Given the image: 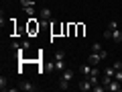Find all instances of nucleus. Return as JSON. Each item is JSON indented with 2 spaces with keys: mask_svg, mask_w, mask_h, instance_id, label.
Instances as JSON below:
<instances>
[{
  "mask_svg": "<svg viewBox=\"0 0 122 92\" xmlns=\"http://www.w3.org/2000/svg\"><path fill=\"white\" fill-rule=\"evenodd\" d=\"M102 59H104V57H102L100 53H94V51H92L90 55H87V63H90V66H98V63H100Z\"/></svg>",
  "mask_w": 122,
  "mask_h": 92,
  "instance_id": "obj_1",
  "label": "nucleus"
},
{
  "mask_svg": "<svg viewBox=\"0 0 122 92\" xmlns=\"http://www.w3.org/2000/svg\"><path fill=\"white\" fill-rule=\"evenodd\" d=\"M77 88H79L81 92H87V90H92V88H94V84L90 82V78H86V80H81V82L77 84Z\"/></svg>",
  "mask_w": 122,
  "mask_h": 92,
  "instance_id": "obj_2",
  "label": "nucleus"
},
{
  "mask_svg": "<svg viewBox=\"0 0 122 92\" xmlns=\"http://www.w3.org/2000/svg\"><path fill=\"white\" fill-rule=\"evenodd\" d=\"M106 90H110V92H120V90H122V82H118V80H112V82L106 86Z\"/></svg>",
  "mask_w": 122,
  "mask_h": 92,
  "instance_id": "obj_3",
  "label": "nucleus"
},
{
  "mask_svg": "<svg viewBox=\"0 0 122 92\" xmlns=\"http://www.w3.org/2000/svg\"><path fill=\"white\" fill-rule=\"evenodd\" d=\"M92 51H94V53H100L104 59H106V55H108V53L102 49V43H98V41H96V43H92Z\"/></svg>",
  "mask_w": 122,
  "mask_h": 92,
  "instance_id": "obj_4",
  "label": "nucleus"
},
{
  "mask_svg": "<svg viewBox=\"0 0 122 92\" xmlns=\"http://www.w3.org/2000/svg\"><path fill=\"white\" fill-rule=\"evenodd\" d=\"M18 90H25V92H35V90H37V86H33L30 82H20Z\"/></svg>",
  "mask_w": 122,
  "mask_h": 92,
  "instance_id": "obj_5",
  "label": "nucleus"
},
{
  "mask_svg": "<svg viewBox=\"0 0 122 92\" xmlns=\"http://www.w3.org/2000/svg\"><path fill=\"white\" fill-rule=\"evenodd\" d=\"M92 70H94V66H90V63H83V66H79V72H81L83 76H92Z\"/></svg>",
  "mask_w": 122,
  "mask_h": 92,
  "instance_id": "obj_6",
  "label": "nucleus"
},
{
  "mask_svg": "<svg viewBox=\"0 0 122 92\" xmlns=\"http://www.w3.org/2000/svg\"><path fill=\"white\" fill-rule=\"evenodd\" d=\"M39 14H41V18H43V21H51V17H53V14H51V10H49L47 6H43Z\"/></svg>",
  "mask_w": 122,
  "mask_h": 92,
  "instance_id": "obj_7",
  "label": "nucleus"
},
{
  "mask_svg": "<svg viewBox=\"0 0 122 92\" xmlns=\"http://www.w3.org/2000/svg\"><path fill=\"white\" fill-rule=\"evenodd\" d=\"M112 41H114V43H122V31L120 29L112 31Z\"/></svg>",
  "mask_w": 122,
  "mask_h": 92,
  "instance_id": "obj_8",
  "label": "nucleus"
},
{
  "mask_svg": "<svg viewBox=\"0 0 122 92\" xmlns=\"http://www.w3.org/2000/svg\"><path fill=\"white\" fill-rule=\"evenodd\" d=\"M53 70H65V59H55Z\"/></svg>",
  "mask_w": 122,
  "mask_h": 92,
  "instance_id": "obj_9",
  "label": "nucleus"
},
{
  "mask_svg": "<svg viewBox=\"0 0 122 92\" xmlns=\"http://www.w3.org/2000/svg\"><path fill=\"white\" fill-rule=\"evenodd\" d=\"M67 88H69V80L61 78V80H59V90H67Z\"/></svg>",
  "mask_w": 122,
  "mask_h": 92,
  "instance_id": "obj_10",
  "label": "nucleus"
},
{
  "mask_svg": "<svg viewBox=\"0 0 122 92\" xmlns=\"http://www.w3.org/2000/svg\"><path fill=\"white\" fill-rule=\"evenodd\" d=\"M112 80H114V78H112V76H108V74H104V76H102V78H100V82H102V84H104V86H108V84H110V82H112Z\"/></svg>",
  "mask_w": 122,
  "mask_h": 92,
  "instance_id": "obj_11",
  "label": "nucleus"
},
{
  "mask_svg": "<svg viewBox=\"0 0 122 92\" xmlns=\"http://www.w3.org/2000/svg\"><path fill=\"white\" fill-rule=\"evenodd\" d=\"M61 78H65V80H69V82H71V78H73V72H71V70H63Z\"/></svg>",
  "mask_w": 122,
  "mask_h": 92,
  "instance_id": "obj_12",
  "label": "nucleus"
},
{
  "mask_svg": "<svg viewBox=\"0 0 122 92\" xmlns=\"http://www.w3.org/2000/svg\"><path fill=\"white\" fill-rule=\"evenodd\" d=\"M22 8H25V12L29 14V17H33V14H35V6H22Z\"/></svg>",
  "mask_w": 122,
  "mask_h": 92,
  "instance_id": "obj_13",
  "label": "nucleus"
},
{
  "mask_svg": "<svg viewBox=\"0 0 122 92\" xmlns=\"http://www.w3.org/2000/svg\"><path fill=\"white\" fill-rule=\"evenodd\" d=\"M6 84H8L6 76H0V88H2V90H6Z\"/></svg>",
  "mask_w": 122,
  "mask_h": 92,
  "instance_id": "obj_14",
  "label": "nucleus"
},
{
  "mask_svg": "<svg viewBox=\"0 0 122 92\" xmlns=\"http://www.w3.org/2000/svg\"><path fill=\"white\" fill-rule=\"evenodd\" d=\"M102 37H104V39H112V29H106L104 33H102Z\"/></svg>",
  "mask_w": 122,
  "mask_h": 92,
  "instance_id": "obj_15",
  "label": "nucleus"
},
{
  "mask_svg": "<svg viewBox=\"0 0 122 92\" xmlns=\"http://www.w3.org/2000/svg\"><path fill=\"white\" fill-rule=\"evenodd\" d=\"M22 6H35V0H20Z\"/></svg>",
  "mask_w": 122,
  "mask_h": 92,
  "instance_id": "obj_16",
  "label": "nucleus"
},
{
  "mask_svg": "<svg viewBox=\"0 0 122 92\" xmlns=\"http://www.w3.org/2000/svg\"><path fill=\"white\" fill-rule=\"evenodd\" d=\"M10 47H12V49H16V51H18V49L22 47V43H18V41H12V43H10Z\"/></svg>",
  "mask_w": 122,
  "mask_h": 92,
  "instance_id": "obj_17",
  "label": "nucleus"
},
{
  "mask_svg": "<svg viewBox=\"0 0 122 92\" xmlns=\"http://www.w3.org/2000/svg\"><path fill=\"white\" fill-rule=\"evenodd\" d=\"M114 80H118V82H122V70H116V74H114Z\"/></svg>",
  "mask_w": 122,
  "mask_h": 92,
  "instance_id": "obj_18",
  "label": "nucleus"
},
{
  "mask_svg": "<svg viewBox=\"0 0 122 92\" xmlns=\"http://www.w3.org/2000/svg\"><path fill=\"white\" fill-rule=\"evenodd\" d=\"M55 59H65V51H57L55 53Z\"/></svg>",
  "mask_w": 122,
  "mask_h": 92,
  "instance_id": "obj_19",
  "label": "nucleus"
},
{
  "mask_svg": "<svg viewBox=\"0 0 122 92\" xmlns=\"http://www.w3.org/2000/svg\"><path fill=\"white\" fill-rule=\"evenodd\" d=\"M112 66H114V70H122V61H120V59H116Z\"/></svg>",
  "mask_w": 122,
  "mask_h": 92,
  "instance_id": "obj_20",
  "label": "nucleus"
},
{
  "mask_svg": "<svg viewBox=\"0 0 122 92\" xmlns=\"http://www.w3.org/2000/svg\"><path fill=\"white\" fill-rule=\"evenodd\" d=\"M108 29H112V31H116V29H118V23H116V21H110V25H108Z\"/></svg>",
  "mask_w": 122,
  "mask_h": 92,
  "instance_id": "obj_21",
  "label": "nucleus"
},
{
  "mask_svg": "<svg viewBox=\"0 0 122 92\" xmlns=\"http://www.w3.org/2000/svg\"><path fill=\"white\" fill-rule=\"evenodd\" d=\"M22 47H25V49H29V47H30V41H26V39H25V41H22Z\"/></svg>",
  "mask_w": 122,
  "mask_h": 92,
  "instance_id": "obj_22",
  "label": "nucleus"
}]
</instances>
